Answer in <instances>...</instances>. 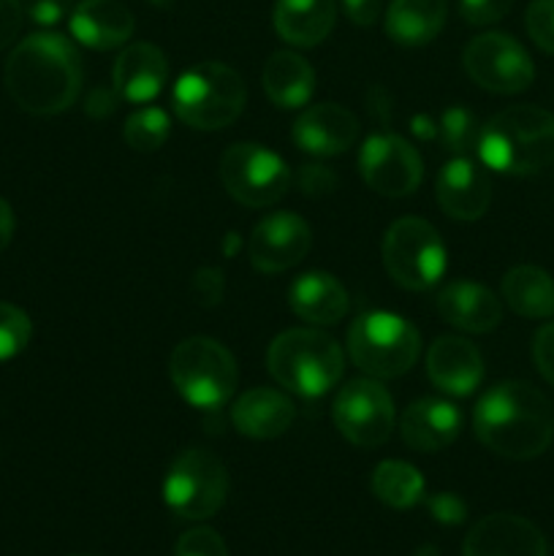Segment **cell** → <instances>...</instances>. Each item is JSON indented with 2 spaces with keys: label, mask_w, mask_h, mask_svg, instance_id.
I'll return each instance as SVG.
<instances>
[{
  "label": "cell",
  "mask_w": 554,
  "mask_h": 556,
  "mask_svg": "<svg viewBox=\"0 0 554 556\" xmlns=\"http://www.w3.org/2000/svg\"><path fill=\"white\" fill-rule=\"evenodd\" d=\"M335 427L358 448H378L394 429V402L378 380L358 378L342 386L331 407Z\"/></svg>",
  "instance_id": "cell-12"
},
{
  "label": "cell",
  "mask_w": 554,
  "mask_h": 556,
  "mask_svg": "<svg viewBox=\"0 0 554 556\" xmlns=\"http://www.w3.org/2000/svg\"><path fill=\"white\" fill-rule=\"evenodd\" d=\"M525 27L538 49L554 54V0H532L527 5Z\"/></svg>",
  "instance_id": "cell-33"
},
{
  "label": "cell",
  "mask_w": 554,
  "mask_h": 556,
  "mask_svg": "<svg viewBox=\"0 0 554 556\" xmlns=\"http://www.w3.org/2000/svg\"><path fill=\"white\" fill-rule=\"evenodd\" d=\"M14 226H16V220H14V212H11L9 201L0 199V253L9 248L11 237H14Z\"/></svg>",
  "instance_id": "cell-42"
},
{
  "label": "cell",
  "mask_w": 554,
  "mask_h": 556,
  "mask_svg": "<svg viewBox=\"0 0 554 556\" xmlns=\"http://www.w3.org/2000/svg\"><path fill=\"white\" fill-rule=\"evenodd\" d=\"M427 375L435 389L451 396H470L483 380V358L462 337H440L427 353Z\"/></svg>",
  "instance_id": "cell-19"
},
{
  "label": "cell",
  "mask_w": 554,
  "mask_h": 556,
  "mask_svg": "<svg viewBox=\"0 0 554 556\" xmlns=\"http://www.w3.org/2000/svg\"><path fill=\"white\" fill-rule=\"evenodd\" d=\"M244 81L231 65L199 63L185 71L172 92L174 114L196 130L228 128L244 109Z\"/></svg>",
  "instance_id": "cell-5"
},
{
  "label": "cell",
  "mask_w": 554,
  "mask_h": 556,
  "mask_svg": "<svg viewBox=\"0 0 554 556\" xmlns=\"http://www.w3.org/2000/svg\"><path fill=\"white\" fill-rule=\"evenodd\" d=\"M147 3H152V5H155V9H172V5L177 3V0H147Z\"/></svg>",
  "instance_id": "cell-44"
},
{
  "label": "cell",
  "mask_w": 554,
  "mask_h": 556,
  "mask_svg": "<svg viewBox=\"0 0 554 556\" xmlns=\"http://www.w3.org/2000/svg\"><path fill=\"white\" fill-rule=\"evenodd\" d=\"M261 85L269 101L280 109L307 106L315 92V71L302 54L282 52L269 54L261 71Z\"/></svg>",
  "instance_id": "cell-26"
},
{
  "label": "cell",
  "mask_w": 554,
  "mask_h": 556,
  "mask_svg": "<svg viewBox=\"0 0 554 556\" xmlns=\"http://www.w3.org/2000/svg\"><path fill=\"white\" fill-rule=\"evenodd\" d=\"M33 334V324L27 313L9 302H0V364L20 356Z\"/></svg>",
  "instance_id": "cell-32"
},
{
  "label": "cell",
  "mask_w": 554,
  "mask_h": 556,
  "mask_svg": "<svg viewBox=\"0 0 554 556\" xmlns=\"http://www.w3.org/2000/svg\"><path fill=\"white\" fill-rule=\"evenodd\" d=\"M467 76L494 96L525 92L536 79V65L527 49L508 33H481L462 54Z\"/></svg>",
  "instance_id": "cell-11"
},
{
  "label": "cell",
  "mask_w": 554,
  "mask_h": 556,
  "mask_svg": "<svg viewBox=\"0 0 554 556\" xmlns=\"http://www.w3.org/2000/svg\"><path fill=\"white\" fill-rule=\"evenodd\" d=\"M465 556H546V538L516 514L483 516L467 532Z\"/></svg>",
  "instance_id": "cell-15"
},
{
  "label": "cell",
  "mask_w": 554,
  "mask_h": 556,
  "mask_svg": "<svg viewBox=\"0 0 554 556\" xmlns=\"http://www.w3.org/2000/svg\"><path fill=\"white\" fill-rule=\"evenodd\" d=\"M373 494L394 510H407L424 500V478L413 465L400 459L380 462L373 472Z\"/></svg>",
  "instance_id": "cell-29"
},
{
  "label": "cell",
  "mask_w": 554,
  "mask_h": 556,
  "mask_svg": "<svg viewBox=\"0 0 554 556\" xmlns=\"http://www.w3.org/2000/svg\"><path fill=\"white\" fill-rule=\"evenodd\" d=\"M342 11H345L353 25L369 27L378 22L380 11H383V0H342Z\"/></svg>",
  "instance_id": "cell-41"
},
{
  "label": "cell",
  "mask_w": 554,
  "mask_h": 556,
  "mask_svg": "<svg viewBox=\"0 0 554 556\" xmlns=\"http://www.w3.org/2000/svg\"><path fill=\"white\" fill-rule=\"evenodd\" d=\"M413 556H440V552L435 546H421V548H416V554Z\"/></svg>",
  "instance_id": "cell-43"
},
{
  "label": "cell",
  "mask_w": 554,
  "mask_h": 556,
  "mask_svg": "<svg viewBox=\"0 0 554 556\" xmlns=\"http://www.w3.org/2000/svg\"><path fill=\"white\" fill-rule=\"evenodd\" d=\"M483 166L527 177L554 163V114L538 106H508L481 125L476 147Z\"/></svg>",
  "instance_id": "cell-3"
},
{
  "label": "cell",
  "mask_w": 554,
  "mask_h": 556,
  "mask_svg": "<svg viewBox=\"0 0 554 556\" xmlns=\"http://www.w3.org/2000/svg\"><path fill=\"white\" fill-rule=\"evenodd\" d=\"M435 307H438V315L445 324L456 326L462 331H470V334H487V331L498 329L500 320H503L500 299L489 288L470 280L449 282L438 293Z\"/></svg>",
  "instance_id": "cell-22"
},
{
  "label": "cell",
  "mask_w": 554,
  "mask_h": 556,
  "mask_svg": "<svg viewBox=\"0 0 554 556\" xmlns=\"http://www.w3.org/2000/svg\"><path fill=\"white\" fill-rule=\"evenodd\" d=\"M358 139V119L351 109L337 103L307 106L293 123V141L304 152L318 157H335L351 150Z\"/></svg>",
  "instance_id": "cell-17"
},
{
  "label": "cell",
  "mask_w": 554,
  "mask_h": 556,
  "mask_svg": "<svg viewBox=\"0 0 554 556\" xmlns=\"http://www.w3.org/2000/svg\"><path fill=\"white\" fill-rule=\"evenodd\" d=\"M505 304L521 318L543 320L554 318V280L538 266H514L503 277Z\"/></svg>",
  "instance_id": "cell-28"
},
{
  "label": "cell",
  "mask_w": 554,
  "mask_h": 556,
  "mask_svg": "<svg viewBox=\"0 0 554 556\" xmlns=\"http://www.w3.org/2000/svg\"><path fill=\"white\" fill-rule=\"evenodd\" d=\"M348 353L362 372L391 380L411 372L421 356V337L411 320L375 309L353 320L348 329Z\"/></svg>",
  "instance_id": "cell-6"
},
{
  "label": "cell",
  "mask_w": 554,
  "mask_h": 556,
  "mask_svg": "<svg viewBox=\"0 0 554 556\" xmlns=\"http://www.w3.org/2000/svg\"><path fill=\"white\" fill-rule=\"evenodd\" d=\"M174 556H228V548L212 527H193L179 535Z\"/></svg>",
  "instance_id": "cell-34"
},
{
  "label": "cell",
  "mask_w": 554,
  "mask_h": 556,
  "mask_svg": "<svg viewBox=\"0 0 554 556\" xmlns=\"http://www.w3.org/2000/svg\"><path fill=\"white\" fill-rule=\"evenodd\" d=\"M383 266L396 286L429 291L445 275L449 255L435 226L421 217H400L383 237Z\"/></svg>",
  "instance_id": "cell-9"
},
{
  "label": "cell",
  "mask_w": 554,
  "mask_h": 556,
  "mask_svg": "<svg viewBox=\"0 0 554 556\" xmlns=\"http://www.w3.org/2000/svg\"><path fill=\"white\" fill-rule=\"evenodd\" d=\"M228 497L226 465L206 448H188L168 465L163 478V503L188 521H204Z\"/></svg>",
  "instance_id": "cell-8"
},
{
  "label": "cell",
  "mask_w": 554,
  "mask_h": 556,
  "mask_svg": "<svg viewBox=\"0 0 554 556\" xmlns=\"http://www.w3.org/2000/svg\"><path fill=\"white\" fill-rule=\"evenodd\" d=\"M22 20H25L22 0H0V49H5L20 36Z\"/></svg>",
  "instance_id": "cell-40"
},
{
  "label": "cell",
  "mask_w": 554,
  "mask_h": 556,
  "mask_svg": "<svg viewBox=\"0 0 554 556\" xmlns=\"http://www.w3.org/2000/svg\"><path fill=\"white\" fill-rule=\"evenodd\" d=\"M223 288H226V282H223L221 269H199L193 282H190V291H193V296L199 299V304H204V307H212V304L221 302Z\"/></svg>",
  "instance_id": "cell-39"
},
{
  "label": "cell",
  "mask_w": 554,
  "mask_h": 556,
  "mask_svg": "<svg viewBox=\"0 0 554 556\" xmlns=\"http://www.w3.org/2000/svg\"><path fill=\"white\" fill-rule=\"evenodd\" d=\"M478 136H481V125H478L476 114L465 106L445 109L440 117V141L449 152L465 157L478 147Z\"/></svg>",
  "instance_id": "cell-31"
},
{
  "label": "cell",
  "mask_w": 554,
  "mask_h": 556,
  "mask_svg": "<svg viewBox=\"0 0 554 556\" xmlns=\"http://www.w3.org/2000/svg\"><path fill=\"white\" fill-rule=\"evenodd\" d=\"M272 22L291 47H318L337 22V0H277Z\"/></svg>",
  "instance_id": "cell-25"
},
{
  "label": "cell",
  "mask_w": 554,
  "mask_h": 556,
  "mask_svg": "<svg viewBox=\"0 0 554 556\" xmlns=\"http://www.w3.org/2000/svg\"><path fill=\"white\" fill-rule=\"evenodd\" d=\"M71 556H98V554H71Z\"/></svg>",
  "instance_id": "cell-45"
},
{
  "label": "cell",
  "mask_w": 554,
  "mask_h": 556,
  "mask_svg": "<svg viewBox=\"0 0 554 556\" xmlns=\"http://www.w3.org/2000/svg\"><path fill=\"white\" fill-rule=\"evenodd\" d=\"M462 432V413L445 400H418L402 413L400 434L407 448L418 454H438L449 448Z\"/></svg>",
  "instance_id": "cell-21"
},
{
  "label": "cell",
  "mask_w": 554,
  "mask_h": 556,
  "mask_svg": "<svg viewBox=\"0 0 554 556\" xmlns=\"http://www.w3.org/2000/svg\"><path fill=\"white\" fill-rule=\"evenodd\" d=\"M168 375L174 389L199 410H221L237 389V362L212 337H190L172 351Z\"/></svg>",
  "instance_id": "cell-7"
},
{
  "label": "cell",
  "mask_w": 554,
  "mask_h": 556,
  "mask_svg": "<svg viewBox=\"0 0 554 556\" xmlns=\"http://www.w3.org/2000/svg\"><path fill=\"white\" fill-rule=\"evenodd\" d=\"M221 179L234 201L253 210L277 204L291 188V168L264 144H234L221 157Z\"/></svg>",
  "instance_id": "cell-10"
},
{
  "label": "cell",
  "mask_w": 554,
  "mask_h": 556,
  "mask_svg": "<svg viewBox=\"0 0 554 556\" xmlns=\"http://www.w3.org/2000/svg\"><path fill=\"white\" fill-rule=\"evenodd\" d=\"M134 14L119 0H81L71 11V33L76 41L96 52H109L134 36Z\"/></svg>",
  "instance_id": "cell-20"
},
{
  "label": "cell",
  "mask_w": 554,
  "mask_h": 556,
  "mask_svg": "<svg viewBox=\"0 0 554 556\" xmlns=\"http://www.w3.org/2000/svg\"><path fill=\"white\" fill-rule=\"evenodd\" d=\"M532 358H536V367L543 380L554 386V320L538 329L536 340H532Z\"/></svg>",
  "instance_id": "cell-38"
},
{
  "label": "cell",
  "mask_w": 554,
  "mask_h": 556,
  "mask_svg": "<svg viewBox=\"0 0 554 556\" xmlns=\"http://www.w3.org/2000/svg\"><path fill=\"white\" fill-rule=\"evenodd\" d=\"M266 367L282 389L315 400L340 383L345 358L342 348L324 331L288 329L269 345Z\"/></svg>",
  "instance_id": "cell-4"
},
{
  "label": "cell",
  "mask_w": 554,
  "mask_h": 556,
  "mask_svg": "<svg viewBox=\"0 0 554 556\" xmlns=\"http://www.w3.org/2000/svg\"><path fill=\"white\" fill-rule=\"evenodd\" d=\"M5 90L38 117L65 112L81 90L79 52L58 33H33L5 60Z\"/></svg>",
  "instance_id": "cell-2"
},
{
  "label": "cell",
  "mask_w": 554,
  "mask_h": 556,
  "mask_svg": "<svg viewBox=\"0 0 554 556\" xmlns=\"http://www.w3.org/2000/svg\"><path fill=\"white\" fill-rule=\"evenodd\" d=\"M440 210L462 223H473L487 215L492 204V182L489 174L470 157H454L445 163L435 182Z\"/></svg>",
  "instance_id": "cell-16"
},
{
  "label": "cell",
  "mask_w": 554,
  "mask_h": 556,
  "mask_svg": "<svg viewBox=\"0 0 554 556\" xmlns=\"http://www.w3.org/2000/svg\"><path fill=\"white\" fill-rule=\"evenodd\" d=\"M358 174L364 185L386 199L416 193L424 179V163L416 147L396 134H373L358 150Z\"/></svg>",
  "instance_id": "cell-13"
},
{
  "label": "cell",
  "mask_w": 554,
  "mask_h": 556,
  "mask_svg": "<svg viewBox=\"0 0 554 556\" xmlns=\"http://www.w3.org/2000/svg\"><path fill=\"white\" fill-rule=\"evenodd\" d=\"M473 429L481 445L503 459H536L554 440V407L536 386L503 380L478 400Z\"/></svg>",
  "instance_id": "cell-1"
},
{
  "label": "cell",
  "mask_w": 554,
  "mask_h": 556,
  "mask_svg": "<svg viewBox=\"0 0 554 556\" xmlns=\"http://www.w3.org/2000/svg\"><path fill=\"white\" fill-rule=\"evenodd\" d=\"M313 244L310 226L293 212H275L253 228L248 242L250 264L264 275L288 271L304 261Z\"/></svg>",
  "instance_id": "cell-14"
},
{
  "label": "cell",
  "mask_w": 554,
  "mask_h": 556,
  "mask_svg": "<svg viewBox=\"0 0 554 556\" xmlns=\"http://www.w3.org/2000/svg\"><path fill=\"white\" fill-rule=\"evenodd\" d=\"M514 0H459V14L467 25H494L511 11Z\"/></svg>",
  "instance_id": "cell-36"
},
{
  "label": "cell",
  "mask_w": 554,
  "mask_h": 556,
  "mask_svg": "<svg viewBox=\"0 0 554 556\" xmlns=\"http://www.w3.org/2000/svg\"><path fill=\"white\" fill-rule=\"evenodd\" d=\"M293 418H297V407L277 389L244 391L231 407L234 427L250 440L280 438V434L288 432Z\"/></svg>",
  "instance_id": "cell-23"
},
{
  "label": "cell",
  "mask_w": 554,
  "mask_h": 556,
  "mask_svg": "<svg viewBox=\"0 0 554 556\" xmlns=\"http://www.w3.org/2000/svg\"><path fill=\"white\" fill-rule=\"evenodd\" d=\"M168 134H172V123L168 114L158 106H144L139 112L130 114L125 119L123 139L130 150L136 152H155L166 144Z\"/></svg>",
  "instance_id": "cell-30"
},
{
  "label": "cell",
  "mask_w": 554,
  "mask_h": 556,
  "mask_svg": "<svg viewBox=\"0 0 554 556\" xmlns=\"http://www.w3.org/2000/svg\"><path fill=\"white\" fill-rule=\"evenodd\" d=\"M114 92L119 101L128 103H150L161 96L168 79L166 54L155 43H130L114 60Z\"/></svg>",
  "instance_id": "cell-18"
},
{
  "label": "cell",
  "mask_w": 554,
  "mask_h": 556,
  "mask_svg": "<svg viewBox=\"0 0 554 556\" xmlns=\"http://www.w3.org/2000/svg\"><path fill=\"white\" fill-rule=\"evenodd\" d=\"M22 9L30 16V22L41 27H54L71 16L74 11V0H22Z\"/></svg>",
  "instance_id": "cell-37"
},
{
  "label": "cell",
  "mask_w": 554,
  "mask_h": 556,
  "mask_svg": "<svg viewBox=\"0 0 554 556\" xmlns=\"http://www.w3.org/2000/svg\"><path fill=\"white\" fill-rule=\"evenodd\" d=\"M429 516L435 521H440L443 527H459L467 519V505L459 494L454 492H435L424 497Z\"/></svg>",
  "instance_id": "cell-35"
},
{
  "label": "cell",
  "mask_w": 554,
  "mask_h": 556,
  "mask_svg": "<svg viewBox=\"0 0 554 556\" xmlns=\"http://www.w3.org/2000/svg\"><path fill=\"white\" fill-rule=\"evenodd\" d=\"M449 16V0H391L386 33L400 47H424L440 36Z\"/></svg>",
  "instance_id": "cell-27"
},
{
  "label": "cell",
  "mask_w": 554,
  "mask_h": 556,
  "mask_svg": "<svg viewBox=\"0 0 554 556\" xmlns=\"http://www.w3.org/2000/svg\"><path fill=\"white\" fill-rule=\"evenodd\" d=\"M288 304L307 324L335 326L348 313V291L329 271H307L291 282Z\"/></svg>",
  "instance_id": "cell-24"
}]
</instances>
